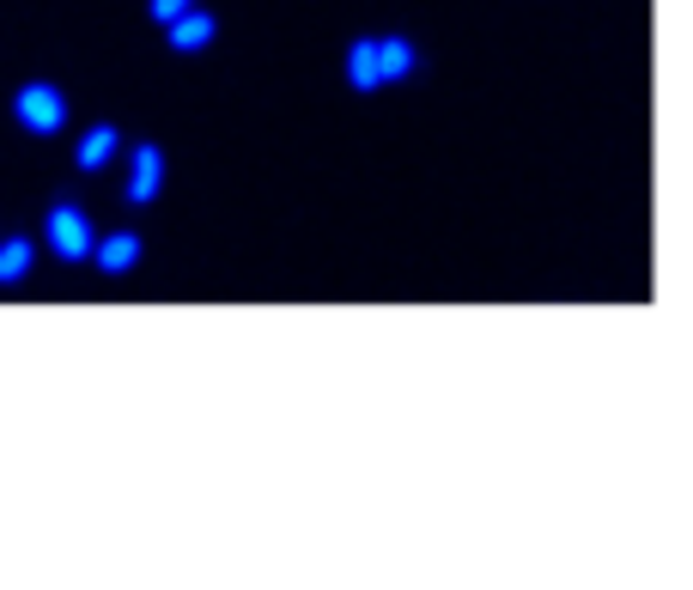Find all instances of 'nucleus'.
Instances as JSON below:
<instances>
[{"label": "nucleus", "mask_w": 693, "mask_h": 590, "mask_svg": "<svg viewBox=\"0 0 693 590\" xmlns=\"http://www.w3.org/2000/svg\"><path fill=\"white\" fill-rule=\"evenodd\" d=\"M13 116L31 134H55V128L67 123V98L49 86V79H31V86H18V98H13Z\"/></svg>", "instance_id": "1"}, {"label": "nucleus", "mask_w": 693, "mask_h": 590, "mask_svg": "<svg viewBox=\"0 0 693 590\" xmlns=\"http://www.w3.org/2000/svg\"><path fill=\"white\" fill-rule=\"evenodd\" d=\"M49 249H55L62 262H86V256H92V219L67 202L49 207Z\"/></svg>", "instance_id": "2"}, {"label": "nucleus", "mask_w": 693, "mask_h": 590, "mask_svg": "<svg viewBox=\"0 0 693 590\" xmlns=\"http://www.w3.org/2000/svg\"><path fill=\"white\" fill-rule=\"evenodd\" d=\"M165 183V153L158 146H134V171H128V202H153Z\"/></svg>", "instance_id": "3"}, {"label": "nucleus", "mask_w": 693, "mask_h": 590, "mask_svg": "<svg viewBox=\"0 0 693 590\" xmlns=\"http://www.w3.org/2000/svg\"><path fill=\"white\" fill-rule=\"evenodd\" d=\"M92 262L104 274H128L140 262V238L134 232H116V238H92Z\"/></svg>", "instance_id": "4"}, {"label": "nucleus", "mask_w": 693, "mask_h": 590, "mask_svg": "<svg viewBox=\"0 0 693 590\" xmlns=\"http://www.w3.org/2000/svg\"><path fill=\"white\" fill-rule=\"evenodd\" d=\"M79 171H104L110 158H116V128L110 123H98V128H86V134H79Z\"/></svg>", "instance_id": "5"}, {"label": "nucleus", "mask_w": 693, "mask_h": 590, "mask_svg": "<svg viewBox=\"0 0 693 590\" xmlns=\"http://www.w3.org/2000/svg\"><path fill=\"white\" fill-rule=\"evenodd\" d=\"M201 43H214V13L189 7L183 18H170V49H201Z\"/></svg>", "instance_id": "6"}, {"label": "nucleus", "mask_w": 693, "mask_h": 590, "mask_svg": "<svg viewBox=\"0 0 693 590\" xmlns=\"http://www.w3.org/2000/svg\"><path fill=\"white\" fill-rule=\"evenodd\" d=\"M401 74H414V43L408 37H384L377 43V79H401Z\"/></svg>", "instance_id": "7"}, {"label": "nucleus", "mask_w": 693, "mask_h": 590, "mask_svg": "<svg viewBox=\"0 0 693 590\" xmlns=\"http://www.w3.org/2000/svg\"><path fill=\"white\" fill-rule=\"evenodd\" d=\"M347 79H354L359 92H371V86H384V79H377V43H371V37H359V43L347 49Z\"/></svg>", "instance_id": "8"}, {"label": "nucleus", "mask_w": 693, "mask_h": 590, "mask_svg": "<svg viewBox=\"0 0 693 590\" xmlns=\"http://www.w3.org/2000/svg\"><path fill=\"white\" fill-rule=\"evenodd\" d=\"M37 262V244H25V238H7L0 244V286H13V280H25Z\"/></svg>", "instance_id": "9"}, {"label": "nucleus", "mask_w": 693, "mask_h": 590, "mask_svg": "<svg viewBox=\"0 0 693 590\" xmlns=\"http://www.w3.org/2000/svg\"><path fill=\"white\" fill-rule=\"evenodd\" d=\"M189 7H195V0H153V18H158V25H170V18H183Z\"/></svg>", "instance_id": "10"}]
</instances>
